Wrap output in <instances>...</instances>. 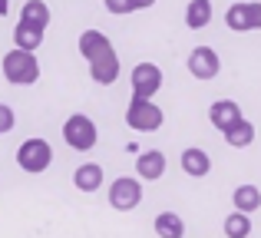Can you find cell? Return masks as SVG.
Masks as SVG:
<instances>
[{"label":"cell","instance_id":"cell-6","mask_svg":"<svg viewBox=\"0 0 261 238\" xmlns=\"http://www.w3.org/2000/svg\"><path fill=\"white\" fill-rule=\"evenodd\" d=\"M225 23L235 33H248V30H261V0H242L231 4L225 10Z\"/></svg>","mask_w":261,"mask_h":238},{"label":"cell","instance_id":"cell-8","mask_svg":"<svg viewBox=\"0 0 261 238\" xmlns=\"http://www.w3.org/2000/svg\"><path fill=\"white\" fill-rule=\"evenodd\" d=\"M86 63H89V76H93V83H99V86H113L116 80H119V57H116L113 43L102 46L99 53H93Z\"/></svg>","mask_w":261,"mask_h":238},{"label":"cell","instance_id":"cell-16","mask_svg":"<svg viewBox=\"0 0 261 238\" xmlns=\"http://www.w3.org/2000/svg\"><path fill=\"white\" fill-rule=\"evenodd\" d=\"M231 202H235V212H258L261 208V189L258 186H238L235 192H231Z\"/></svg>","mask_w":261,"mask_h":238},{"label":"cell","instance_id":"cell-14","mask_svg":"<svg viewBox=\"0 0 261 238\" xmlns=\"http://www.w3.org/2000/svg\"><path fill=\"white\" fill-rule=\"evenodd\" d=\"M73 186H76L80 192H96V189L102 186V166L99 162H83V166H76Z\"/></svg>","mask_w":261,"mask_h":238},{"label":"cell","instance_id":"cell-15","mask_svg":"<svg viewBox=\"0 0 261 238\" xmlns=\"http://www.w3.org/2000/svg\"><path fill=\"white\" fill-rule=\"evenodd\" d=\"M212 23V0H189L185 7V27L189 30H205Z\"/></svg>","mask_w":261,"mask_h":238},{"label":"cell","instance_id":"cell-9","mask_svg":"<svg viewBox=\"0 0 261 238\" xmlns=\"http://www.w3.org/2000/svg\"><path fill=\"white\" fill-rule=\"evenodd\" d=\"M218 70H222V60H218V53L212 46H195L189 53V73L195 80H215Z\"/></svg>","mask_w":261,"mask_h":238},{"label":"cell","instance_id":"cell-2","mask_svg":"<svg viewBox=\"0 0 261 238\" xmlns=\"http://www.w3.org/2000/svg\"><path fill=\"white\" fill-rule=\"evenodd\" d=\"M63 142L70 149H76V152H89V149H96V142H99V129H96V122L89 119L86 113H73V116L63 122Z\"/></svg>","mask_w":261,"mask_h":238},{"label":"cell","instance_id":"cell-22","mask_svg":"<svg viewBox=\"0 0 261 238\" xmlns=\"http://www.w3.org/2000/svg\"><path fill=\"white\" fill-rule=\"evenodd\" d=\"M102 7H106L113 17H126V13H133V0H102Z\"/></svg>","mask_w":261,"mask_h":238},{"label":"cell","instance_id":"cell-7","mask_svg":"<svg viewBox=\"0 0 261 238\" xmlns=\"http://www.w3.org/2000/svg\"><path fill=\"white\" fill-rule=\"evenodd\" d=\"M129 83H133V96L155 99V93L162 90V70L155 63H136L129 73Z\"/></svg>","mask_w":261,"mask_h":238},{"label":"cell","instance_id":"cell-19","mask_svg":"<svg viewBox=\"0 0 261 238\" xmlns=\"http://www.w3.org/2000/svg\"><path fill=\"white\" fill-rule=\"evenodd\" d=\"M20 20L46 30V27H50V4H46V0H27L23 10H20Z\"/></svg>","mask_w":261,"mask_h":238},{"label":"cell","instance_id":"cell-1","mask_svg":"<svg viewBox=\"0 0 261 238\" xmlns=\"http://www.w3.org/2000/svg\"><path fill=\"white\" fill-rule=\"evenodd\" d=\"M0 70H4L7 83H13V86H33L40 80V60L33 57V53L17 50V46H13L10 53H4Z\"/></svg>","mask_w":261,"mask_h":238},{"label":"cell","instance_id":"cell-3","mask_svg":"<svg viewBox=\"0 0 261 238\" xmlns=\"http://www.w3.org/2000/svg\"><path fill=\"white\" fill-rule=\"evenodd\" d=\"M126 122L136 133H155V129L166 122V113H162V106H155V99L133 96L129 106H126Z\"/></svg>","mask_w":261,"mask_h":238},{"label":"cell","instance_id":"cell-4","mask_svg":"<svg viewBox=\"0 0 261 238\" xmlns=\"http://www.w3.org/2000/svg\"><path fill=\"white\" fill-rule=\"evenodd\" d=\"M53 162V146L46 139H40V136H33V139H23V146L17 149V166L23 169V172L30 175H40L46 172Z\"/></svg>","mask_w":261,"mask_h":238},{"label":"cell","instance_id":"cell-5","mask_svg":"<svg viewBox=\"0 0 261 238\" xmlns=\"http://www.w3.org/2000/svg\"><path fill=\"white\" fill-rule=\"evenodd\" d=\"M142 202V182L136 175H119V179L109 186V205L116 212H133Z\"/></svg>","mask_w":261,"mask_h":238},{"label":"cell","instance_id":"cell-24","mask_svg":"<svg viewBox=\"0 0 261 238\" xmlns=\"http://www.w3.org/2000/svg\"><path fill=\"white\" fill-rule=\"evenodd\" d=\"M152 4H155V0H133V7H136V10H149Z\"/></svg>","mask_w":261,"mask_h":238},{"label":"cell","instance_id":"cell-10","mask_svg":"<svg viewBox=\"0 0 261 238\" xmlns=\"http://www.w3.org/2000/svg\"><path fill=\"white\" fill-rule=\"evenodd\" d=\"M166 175V155L159 149H146V152L136 159V179L139 182H155Z\"/></svg>","mask_w":261,"mask_h":238},{"label":"cell","instance_id":"cell-18","mask_svg":"<svg viewBox=\"0 0 261 238\" xmlns=\"http://www.w3.org/2000/svg\"><path fill=\"white\" fill-rule=\"evenodd\" d=\"M225 142H228L231 149H248L251 142H255V122L238 119L231 129H225Z\"/></svg>","mask_w":261,"mask_h":238},{"label":"cell","instance_id":"cell-25","mask_svg":"<svg viewBox=\"0 0 261 238\" xmlns=\"http://www.w3.org/2000/svg\"><path fill=\"white\" fill-rule=\"evenodd\" d=\"M10 13V0H0V17H7Z\"/></svg>","mask_w":261,"mask_h":238},{"label":"cell","instance_id":"cell-20","mask_svg":"<svg viewBox=\"0 0 261 238\" xmlns=\"http://www.w3.org/2000/svg\"><path fill=\"white\" fill-rule=\"evenodd\" d=\"M109 43H113V40H109L102 30H83V33H80V40H76V50L89 60L93 53H99L102 46H109Z\"/></svg>","mask_w":261,"mask_h":238},{"label":"cell","instance_id":"cell-11","mask_svg":"<svg viewBox=\"0 0 261 238\" xmlns=\"http://www.w3.org/2000/svg\"><path fill=\"white\" fill-rule=\"evenodd\" d=\"M208 119H212V126L215 129H231L238 119H245L242 116V106L235 103V99H215V103L208 106Z\"/></svg>","mask_w":261,"mask_h":238},{"label":"cell","instance_id":"cell-23","mask_svg":"<svg viewBox=\"0 0 261 238\" xmlns=\"http://www.w3.org/2000/svg\"><path fill=\"white\" fill-rule=\"evenodd\" d=\"M13 122H17V116H13V110L7 103H0V136H7L13 129Z\"/></svg>","mask_w":261,"mask_h":238},{"label":"cell","instance_id":"cell-17","mask_svg":"<svg viewBox=\"0 0 261 238\" xmlns=\"http://www.w3.org/2000/svg\"><path fill=\"white\" fill-rule=\"evenodd\" d=\"M155 235L159 238H185V222L178 212H159L155 215Z\"/></svg>","mask_w":261,"mask_h":238},{"label":"cell","instance_id":"cell-13","mask_svg":"<svg viewBox=\"0 0 261 238\" xmlns=\"http://www.w3.org/2000/svg\"><path fill=\"white\" fill-rule=\"evenodd\" d=\"M43 37H46V30H43V27L23 23V20H20V23L13 27V46H17V50H27V53H33L40 43H43Z\"/></svg>","mask_w":261,"mask_h":238},{"label":"cell","instance_id":"cell-12","mask_svg":"<svg viewBox=\"0 0 261 238\" xmlns=\"http://www.w3.org/2000/svg\"><path fill=\"white\" fill-rule=\"evenodd\" d=\"M182 172L192 175V179H202V175H208V172H212L208 152H205V149H198V146H189V149L182 152Z\"/></svg>","mask_w":261,"mask_h":238},{"label":"cell","instance_id":"cell-21","mask_svg":"<svg viewBox=\"0 0 261 238\" xmlns=\"http://www.w3.org/2000/svg\"><path fill=\"white\" fill-rule=\"evenodd\" d=\"M225 238H248L251 235V215L245 212H231L228 219H225Z\"/></svg>","mask_w":261,"mask_h":238}]
</instances>
